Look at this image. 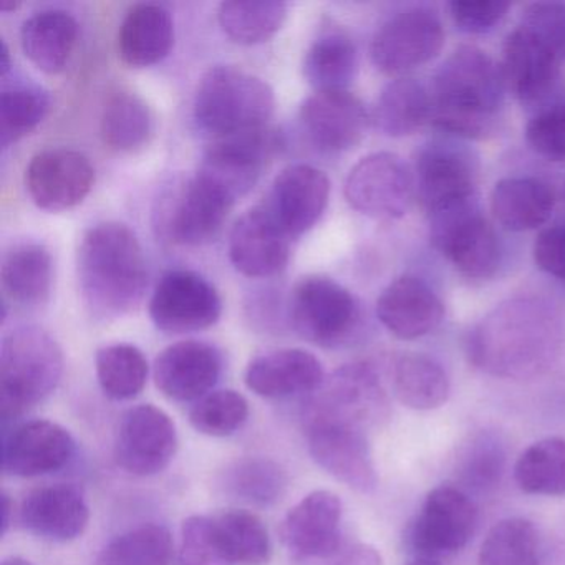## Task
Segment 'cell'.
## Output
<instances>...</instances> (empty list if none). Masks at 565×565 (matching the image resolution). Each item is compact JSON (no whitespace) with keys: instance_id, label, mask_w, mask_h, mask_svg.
Instances as JSON below:
<instances>
[{"instance_id":"57","label":"cell","mask_w":565,"mask_h":565,"mask_svg":"<svg viewBox=\"0 0 565 565\" xmlns=\"http://www.w3.org/2000/svg\"><path fill=\"white\" fill-rule=\"evenodd\" d=\"M15 8H18V4H8V2H4V4H2V9H4V11H9V9Z\"/></svg>"},{"instance_id":"29","label":"cell","mask_w":565,"mask_h":565,"mask_svg":"<svg viewBox=\"0 0 565 565\" xmlns=\"http://www.w3.org/2000/svg\"><path fill=\"white\" fill-rule=\"evenodd\" d=\"M492 216L511 233L544 226L554 213L555 196L545 181L534 177H511L498 181L489 198Z\"/></svg>"},{"instance_id":"3","label":"cell","mask_w":565,"mask_h":565,"mask_svg":"<svg viewBox=\"0 0 565 565\" xmlns=\"http://www.w3.org/2000/svg\"><path fill=\"white\" fill-rule=\"evenodd\" d=\"M78 282L88 309L100 317L130 312L147 289V259L137 234L121 223H100L82 237Z\"/></svg>"},{"instance_id":"10","label":"cell","mask_w":565,"mask_h":565,"mask_svg":"<svg viewBox=\"0 0 565 565\" xmlns=\"http://www.w3.org/2000/svg\"><path fill=\"white\" fill-rule=\"evenodd\" d=\"M476 525L478 509L468 492L456 486H438L406 527V547L426 558L456 554L471 541Z\"/></svg>"},{"instance_id":"18","label":"cell","mask_w":565,"mask_h":565,"mask_svg":"<svg viewBox=\"0 0 565 565\" xmlns=\"http://www.w3.org/2000/svg\"><path fill=\"white\" fill-rule=\"evenodd\" d=\"M342 514L335 492H310L280 522V541L297 561L333 557L342 547Z\"/></svg>"},{"instance_id":"45","label":"cell","mask_w":565,"mask_h":565,"mask_svg":"<svg viewBox=\"0 0 565 565\" xmlns=\"http://www.w3.org/2000/svg\"><path fill=\"white\" fill-rule=\"evenodd\" d=\"M227 494L256 505H273L287 489V475L277 462L247 458L234 462L224 472Z\"/></svg>"},{"instance_id":"55","label":"cell","mask_w":565,"mask_h":565,"mask_svg":"<svg viewBox=\"0 0 565 565\" xmlns=\"http://www.w3.org/2000/svg\"><path fill=\"white\" fill-rule=\"evenodd\" d=\"M408 565H441L436 558L418 557L416 561L409 562Z\"/></svg>"},{"instance_id":"22","label":"cell","mask_w":565,"mask_h":565,"mask_svg":"<svg viewBox=\"0 0 565 565\" xmlns=\"http://www.w3.org/2000/svg\"><path fill=\"white\" fill-rule=\"evenodd\" d=\"M369 111L349 90L316 92L300 107V125L313 147L326 153L355 148L369 128Z\"/></svg>"},{"instance_id":"24","label":"cell","mask_w":565,"mask_h":565,"mask_svg":"<svg viewBox=\"0 0 565 565\" xmlns=\"http://www.w3.org/2000/svg\"><path fill=\"white\" fill-rule=\"evenodd\" d=\"M290 237L263 206L250 207L234 223L230 259L247 277H273L289 263Z\"/></svg>"},{"instance_id":"38","label":"cell","mask_w":565,"mask_h":565,"mask_svg":"<svg viewBox=\"0 0 565 565\" xmlns=\"http://www.w3.org/2000/svg\"><path fill=\"white\" fill-rule=\"evenodd\" d=\"M287 18V4L277 0H231L223 2L217 21L227 38L253 45L273 38Z\"/></svg>"},{"instance_id":"17","label":"cell","mask_w":565,"mask_h":565,"mask_svg":"<svg viewBox=\"0 0 565 565\" xmlns=\"http://www.w3.org/2000/svg\"><path fill=\"white\" fill-rule=\"evenodd\" d=\"M223 302L213 284L193 270H170L157 284L150 317L167 333L210 329L220 320Z\"/></svg>"},{"instance_id":"40","label":"cell","mask_w":565,"mask_h":565,"mask_svg":"<svg viewBox=\"0 0 565 565\" xmlns=\"http://www.w3.org/2000/svg\"><path fill=\"white\" fill-rule=\"evenodd\" d=\"M95 369L105 395L118 402L140 395L150 372L145 353L130 343H115L98 350Z\"/></svg>"},{"instance_id":"35","label":"cell","mask_w":565,"mask_h":565,"mask_svg":"<svg viewBox=\"0 0 565 565\" xmlns=\"http://www.w3.org/2000/svg\"><path fill=\"white\" fill-rule=\"evenodd\" d=\"M359 71L355 42L343 31L320 35L303 57V75L317 92L347 90Z\"/></svg>"},{"instance_id":"20","label":"cell","mask_w":565,"mask_h":565,"mask_svg":"<svg viewBox=\"0 0 565 565\" xmlns=\"http://www.w3.org/2000/svg\"><path fill=\"white\" fill-rule=\"evenodd\" d=\"M95 183V170L84 153L52 148L32 158L25 170L29 196L42 210L58 213L81 204Z\"/></svg>"},{"instance_id":"5","label":"cell","mask_w":565,"mask_h":565,"mask_svg":"<svg viewBox=\"0 0 565 565\" xmlns=\"http://www.w3.org/2000/svg\"><path fill=\"white\" fill-rule=\"evenodd\" d=\"M274 108L273 87L231 65L211 67L201 77L193 102L198 127L214 138L267 127Z\"/></svg>"},{"instance_id":"12","label":"cell","mask_w":565,"mask_h":565,"mask_svg":"<svg viewBox=\"0 0 565 565\" xmlns=\"http://www.w3.org/2000/svg\"><path fill=\"white\" fill-rule=\"evenodd\" d=\"M415 173L395 153H372L350 170L345 198L350 206L373 220H399L412 207Z\"/></svg>"},{"instance_id":"25","label":"cell","mask_w":565,"mask_h":565,"mask_svg":"<svg viewBox=\"0 0 565 565\" xmlns=\"http://www.w3.org/2000/svg\"><path fill=\"white\" fill-rule=\"evenodd\" d=\"M376 317L399 340L429 335L445 319V303L436 290L418 276H399L376 300Z\"/></svg>"},{"instance_id":"52","label":"cell","mask_w":565,"mask_h":565,"mask_svg":"<svg viewBox=\"0 0 565 565\" xmlns=\"http://www.w3.org/2000/svg\"><path fill=\"white\" fill-rule=\"evenodd\" d=\"M333 565H383V558L373 545L355 544L343 551Z\"/></svg>"},{"instance_id":"8","label":"cell","mask_w":565,"mask_h":565,"mask_svg":"<svg viewBox=\"0 0 565 565\" xmlns=\"http://www.w3.org/2000/svg\"><path fill=\"white\" fill-rule=\"evenodd\" d=\"M360 316L355 296L330 277H303L290 294V326L320 347L345 343L359 329Z\"/></svg>"},{"instance_id":"39","label":"cell","mask_w":565,"mask_h":565,"mask_svg":"<svg viewBox=\"0 0 565 565\" xmlns=\"http://www.w3.org/2000/svg\"><path fill=\"white\" fill-rule=\"evenodd\" d=\"M508 448L498 433L482 429L462 446L456 462V476L466 489L491 492L504 476Z\"/></svg>"},{"instance_id":"34","label":"cell","mask_w":565,"mask_h":565,"mask_svg":"<svg viewBox=\"0 0 565 565\" xmlns=\"http://www.w3.org/2000/svg\"><path fill=\"white\" fill-rule=\"evenodd\" d=\"M373 120L386 137H412L433 121L431 88L409 77L390 82L376 100Z\"/></svg>"},{"instance_id":"44","label":"cell","mask_w":565,"mask_h":565,"mask_svg":"<svg viewBox=\"0 0 565 565\" xmlns=\"http://www.w3.org/2000/svg\"><path fill=\"white\" fill-rule=\"evenodd\" d=\"M224 552L231 565H267L273 542L259 515L249 511H224L214 515Z\"/></svg>"},{"instance_id":"23","label":"cell","mask_w":565,"mask_h":565,"mask_svg":"<svg viewBox=\"0 0 565 565\" xmlns=\"http://www.w3.org/2000/svg\"><path fill=\"white\" fill-rule=\"evenodd\" d=\"M329 198L330 181L322 170L310 164H290L274 180L266 207L292 239L316 226L326 213Z\"/></svg>"},{"instance_id":"53","label":"cell","mask_w":565,"mask_h":565,"mask_svg":"<svg viewBox=\"0 0 565 565\" xmlns=\"http://www.w3.org/2000/svg\"><path fill=\"white\" fill-rule=\"evenodd\" d=\"M12 514H14V504H12L11 495L2 491V535L8 534Z\"/></svg>"},{"instance_id":"28","label":"cell","mask_w":565,"mask_h":565,"mask_svg":"<svg viewBox=\"0 0 565 565\" xmlns=\"http://www.w3.org/2000/svg\"><path fill=\"white\" fill-rule=\"evenodd\" d=\"M247 388L263 398L313 393L326 382L322 363L302 349H280L250 360L244 373Z\"/></svg>"},{"instance_id":"56","label":"cell","mask_w":565,"mask_h":565,"mask_svg":"<svg viewBox=\"0 0 565 565\" xmlns=\"http://www.w3.org/2000/svg\"><path fill=\"white\" fill-rule=\"evenodd\" d=\"M2 565H32L31 562L25 561V558L22 557H9L6 558L4 562H2Z\"/></svg>"},{"instance_id":"54","label":"cell","mask_w":565,"mask_h":565,"mask_svg":"<svg viewBox=\"0 0 565 565\" xmlns=\"http://www.w3.org/2000/svg\"><path fill=\"white\" fill-rule=\"evenodd\" d=\"M11 67V52H9L8 44L2 41V49H0V75H2V78L8 77Z\"/></svg>"},{"instance_id":"6","label":"cell","mask_w":565,"mask_h":565,"mask_svg":"<svg viewBox=\"0 0 565 565\" xmlns=\"http://www.w3.org/2000/svg\"><path fill=\"white\" fill-rule=\"evenodd\" d=\"M479 170L478 154L452 137L433 138L422 145L413 173L426 214L478 201Z\"/></svg>"},{"instance_id":"30","label":"cell","mask_w":565,"mask_h":565,"mask_svg":"<svg viewBox=\"0 0 565 565\" xmlns=\"http://www.w3.org/2000/svg\"><path fill=\"white\" fill-rule=\"evenodd\" d=\"M174 24L170 11L160 4H135L118 31V54L130 67H150L170 54Z\"/></svg>"},{"instance_id":"14","label":"cell","mask_w":565,"mask_h":565,"mask_svg":"<svg viewBox=\"0 0 565 565\" xmlns=\"http://www.w3.org/2000/svg\"><path fill=\"white\" fill-rule=\"evenodd\" d=\"M280 147L279 131L269 127L214 138L198 171L236 201L256 186Z\"/></svg>"},{"instance_id":"42","label":"cell","mask_w":565,"mask_h":565,"mask_svg":"<svg viewBox=\"0 0 565 565\" xmlns=\"http://www.w3.org/2000/svg\"><path fill=\"white\" fill-rule=\"evenodd\" d=\"M174 541L170 529L143 524L117 535L98 555L97 565H171Z\"/></svg>"},{"instance_id":"21","label":"cell","mask_w":565,"mask_h":565,"mask_svg":"<svg viewBox=\"0 0 565 565\" xmlns=\"http://www.w3.org/2000/svg\"><path fill=\"white\" fill-rule=\"evenodd\" d=\"M75 455V439L51 419H32L6 433L2 471L14 478H38L61 471Z\"/></svg>"},{"instance_id":"26","label":"cell","mask_w":565,"mask_h":565,"mask_svg":"<svg viewBox=\"0 0 565 565\" xmlns=\"http://www.w3.org/2000/svg\"><path fill=\"white\" fill-rule=\"evenodd\" d=\"M223 370L216 347L184 340L167 347L154 362L158 390L174 402H198L210 395Z\"/></svg>"},{"instance_id":"49","label":"cell","mask_w":565,"mask_h":565,"mask_svg":"<svg viewBox=\"0 0 565 565\" xmlns=\"http://www.w3.org/2000/svg\"><path fill=\"white\" fill-rule=\"evenodd\" d=\"M522 28L565 62V2H532L522 11Z\"/></svg>"},{"instance_id":"19","label":"cell","mask_w":565,"mask_h":565,"mask_svg":"<svg viewBox=\"0 0 565 565\" xmlns=\"http://www.w3.org/2000/svg\"><path fill=\"white\" fill-rule=\"evenodd\" d=\"M236 201L198 171L168 203L163 226L173 243L201 246L220 234Z\"/></svg>"},{"instance_id":"41","label":"cell","mask_w":565,"mask_h":565,"mask_svg":"<svg viewBox=\"0 0 565 565\" xmlns=\"http://www.w3.org/2000/svg\"><path fill=\"white\" fill-rule=\"evenodd\" d=\"M51 110V95L32 82H12L0 94V145H9L31 134Z\"/></svg>"},{"instance_id":"7","label":"cell","mask_w":565,"mask_h":565,"mask_svg":"<svg viewBox=\"0 0 565 565\" xmlns=\"http://www.w3.org/2000/svg\"><path fill=\"white\" fill-rule=\"evenodd\" d=\"M428 221L433 246L461 276L488 280L498 274L501 241L478 201L431 214Z\"/></svg>"},{"instance_id":"27","label":"cell","mask_w":565,"mask_h":565,"mask_svg":"<svg viewBox=\"0 0 565 565\" xmlns=\"http://www.w3.org/2000/svg\"><path fill=\"white\" fill-rule=\"evenodd\" d=\"M19 521L25 531L45 541L71 542L87 531L90 508L81 488L58 482L29 492Z\"/></svg>"},{"instance_id":"32","label":"cell","mask_w":565,"mask_h":565,"mask_svg":"<svg viewBox=\"0 0 565 565\" xmlns=\"http://www.w3.org/2000/svg\"><path fill=\"white\" fill-rule=\"evenodd\" d=\"M74 15L58 9L35 12L22 24L21 44L32 64L47 74L64 71L77 44Z\"/></svg>"},{"instance_id":"13","label":"cell","mask_w":565,"mask_h":565,"mask_svg":"<svg viewBox=\"0 0 565 565\" xmlns=\"http://www.w3.org/2000/svg\"><path fill=\"white\" fill-rule=\"evenodd\" d=\"M562 61L527 29L519 25L502 49L505 87L531 114L565 97Z\"/></svg>"},{"instance_id":"11","label":"cell","mask_w":565,"mask_h":565,"mask_svg":"<svg viewBox=\"0 0 565 565\" xmlns=\"http://www.w3.org/2000/svg\"><path fill=\"white\" fill-rule=\"evenodd\" d=\"M388 396L375 366L356 362L335 370L317 390L309 419H330L366 429L388 418Z\"/></svg>"},{"instance_id":"51","label":"cell","mask_w":565,"mask_h":565,"mask_svg":"<svg viewBox=\"0 0 565 565\" xmlns=\"http://www.w3.org/2000/svg\"><path fill=\"white\" fill-rule=\"evenodd\" d=\"M534 263L542 273L565 282V226H552L539 233L535 239Z\"/></svg>"},{"instance_id":"37","label":"cell","mask_w":565,"mask_h":565,"mask_svg":"<svg viewBox=\"0 0 565 565\" xmlns=\"http://www.w3.org/2000/svg\"><path fill=\"white\" fill-rule=\"evenodd\" d=\"M514 481L525 494H565V439L548 436L532 443L515 461Z\"/></svg>"},{"instance_id":"47","label":"cell","mask_w":565,"mask_h":565,"mask_svg":"<svg viewBox=\"0 0 565 565\" xmlns=\"http://www.w3.org/2000/svg\"><path fill=\"white\" fill-rule=\"evenodd\" d=\"M178 565H231L214 515H191L183 522Z\"/></svg>"},{"instance_id":"48","label":"cell","mask_w":565,"mask_h":565,"mask_svg":"<svg viewBox=\"0 0 565 565\" xmlns=\"http://www.w3.org/2000/svg\"><path fill=\"white\" fill-rule=\"evenodd\" d=\"M525 140L539 157L565 161V97L531 115Z\"/></svg>"},{"instance_id":"2","label":"cell","mask_w":565,"mask_h":565,"mask_svg":"<svg viewBox=\"0 0 565 565\" xmlns=\"http://www.w3.org/2000/svg\"><path fill=\"white\" fill-rule=\"evenodd\" d=\"M505 90L501 65L481 49L461 45L433 78V124L449 137L481 140L498 128Z\"/></svg>"},{"instance_id":"16","label":"cell","mask_w":565,"mask_h":565,"mask_svg":"<svg viewBox=\"0 0 565 565\" xmlns=\"http://www.w3.org/2000/svg\"><path fill=\"white\" fill-rule=\"evenodd\" d=\"M307 441L313 461L353 491L372 494L379 486L365 429L330 419H309Z\"/></svg>"},{"instance_id":"33","label":"cell","mask_w":565,"mask_h":565,"mask_svg":"<svg viewBox=\"0 0 565 565\" xmlns=\"http://www.w3.org/2000/svg\"><path fill=\"white\" fill-rule=\"evenodd\" d=\"M392 388L406 408L429 412L448 402L451 393L448 373L426 353L405 352L392 362Z\"/></svg>"},{"instance_id":"15","label":"cell","mask_w":565,"mask_h":565,"mask_svg":"<svg viewBox=\"0 0 565 565\" xmlns=\"http://www.w3.org/2000/svg\"><path fill=\"white\" fill-rule=\"evenodd\" d=\"M178 429L171 416L154 405L127 409L115 436V461L135 476L164 471L178 451Z\"/></svg>"},{"instance_id":"46","label":"cell","mask_w":565,"mask_h":565,"mask_svg":"<svg viewBox=\"0 0 565 565\" xmlns=\"http://www.w3.org/2000/svg\"><path fill=\"white\" fill-rule=\"evenodd\" d=\"M249 418V403L234 390H217L198 399L190 422L198 433L214 438L234 435Z\"/></svg>"},{"instance_id":"1","label":"cell","mask_w":565,"mask_h":565,"mask_svg":"<svg viewBox=\"0 0 565 565\" xmlns=\"http://www.w3.org/2000/svg\"><path fill=\"white\" fill-rule=\"evenodd\" d=\"M564 342L557 309L541 297H514L486 313L466 337L469 362L502 380L537 379L552 369Z\"/></svg>"},{"instance_id":"36","label":"cell","mask_w":565,"mask_h":565,"mask_svg":"<svg viewBox=\"0 0 565 565\" xmlns=\"http://www.w3.org/2000/svg\"><path fill=\"white\" fill-rule=\"evenodd\" d=\"M102 138L118 151L143 147L153 134V114L140 95L117 90L108 95L100 117Z\"/></svg>"},{"instance_id":"31","label":"cell","mask_w":565,"mask_h":565,"mask_svg":"<svg viewBox=\"0 0 565 565\" xmlns=\"http://www.w3.org/2000/svg\"><path fill=\"white\" fill-rule=\"evenodd\" d=\"M4 299L22 307L47 302L54 282V263L47 247L38 243L12 246L0 269Z\"/></svg>"},{"instance_id":"43","label":"cell","mask_w":565,"mask_h":565,"mask_svg":"<svg viewBox=\"0 0 565 565\" xmlns=\"http://www.w3.org/2000/svg\"><path fill=\"white\" fill-rule=\"evenodd\" d=\"M478 562L479 565H541L537 529L524 518L495 522L482 541Z\"/></svg>"},{"instance_id":"50","label":"cell","mask_w":565,"mask_h":565,"mask_svg":"<svg viewBox=\"0 0 565 565\" xmlns=\"http://www.w3.org/2000/svg\"><path fill=\"white\" fill-rule=\"evenodd\" d=\"M511 6L494 0H452L449 2V14L456 28L465 34H488L498 28Z\"/></svg>"},{"instance_id":"9","label":"cell","mask_w":565,"mask_h":565,"mask_svg":"<svg viewBox=\"0 0 565 565\" xmlns=\"http://www.w3.org/2000/svg\"><path fill=\"white\" fill-rule=\"evenodd\" d=\"M445 38L438 12L428 6H413L380 25L370 44V57L382 74L398 77L438 57Z\"/></svg>"},{"instance_id":"4","label":"cell","mask_w":565,"mask_h":565,"mask_svg":"<svg viewBox=\"0 0 565 565\" xmlns=\"http://www.w3.org/2000/svg\"><path fill=\"white\" fill-rule=\"evenodd\" d=\"M64 375V353L41 327H19L0 345V416L9 423L44 402Z\"/></svg>"}]
</instances>
